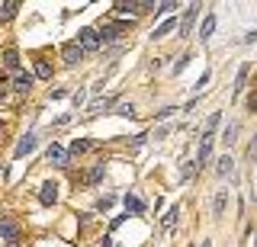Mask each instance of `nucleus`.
Masks as SVG:
<instances>
[{"mask_svg": "<svg viewBox=\"0 0 257 247\" xmlns=\"http://www.w3.org/2000/svg\"><path fill=\"white\" fill-rule=\"evenodd\" d=\"M77 42H80V49H84V52H96V49L103 45V36L96 33L93 26H84V29L77 33Z\"/></svg>", "mask_w": 257, "mask_h": 247, "instance_id": "f257e3e1", "label": "nucleus"}, {"mask_svg": "<svg viewBox=\"0 0 257 247\" xmlns=\"http://www.w3.org/2000/svg\"><path fill=\"white\" fill-rule=\"evenodd\" d=\"M84 49H80V42H77V39H74V42H64L61 45V58H64V65H71V68H74V65H80V61H84Z\"/></svg>", "mask_w": 257, "mask_h": 247, "instance_id": "f03ea898", "label": "nucleus"}, {"mask_svg": "<svg viewBox=\"0 0 257 247\" xmlns=\"http://www.w3.org/2000/svg\"><path fill=\"white\" fill-rule=\"evenodd\" d=\"M0 237L10 241V244H20V225L10 221V218H4V221H0Z\"/></svg>", "mask_w": 257, "mask_h": 247, "instance_id": "7ed1b4c3", "label": "nucleus"}, {"mask_svg": "<svg viewBox=\"0 0 257 247\" xmlns=\"http://www.w3.org/2000/svg\"><path fill=\"white\" fill-rule=\"evenodd\" d=\"M45 157H48V164H55V167H68V151L61 145H52L45 151Z\"/></svg>", "mask_w": 257, "mask_h": 247, "instance_id": "20e7f679", "label": "nucleus"}, {"mask_svg": "<svg viewBox=\"0 0 257 247\" xmlns=\"http://www.w3.org/2000/svg\"><path fill=\"white\" fill-rule=\"evenodd\" d=\"M39 199H42V205H55L58 202V183H42V193H39Z\"/></svg>", "mask_w": 257, "mask_h": 247, "instance_id": "39448f33", "label": "nucleus"}, {"mask_svg": "<svg viewBox=\"0 0 257 247\" xmlns=\"http://www.w3.org/2000/svg\"><path fill=\"white\" fill-rule=\"evenodd\" d=\"M29 87H32V74H26V71H16V74H13V90L16 93H29Z\"/></svg>", "mask_w": 257, "mask_h": 247, "instance_id": "423d86ee", "label": "nucleus"}, {"mask_svg": "<svg viewBox=\"0 0 257 247\" xmlns=\"http://www.w3.org/2000/svg\"><path fill=\"white\" fill-rule=\"evenodd\" d=\"M112 103H116V97H106V100H96V103H90V106H87V119H93V116H100V113H106V109L112 106Z\"/></svg>", "mask_w": 257, "mask_h": 247, "instance_id": "0eeeda50", "label": "nucleus"}, {"mask_svg": "<svg viewBox=\"0 0 257 247\" xmlns=\"http://www.w3.org/2000/svg\"><path fill=\"white\" fill-rule=\"evenodd\" d=\"M199 10H203L199 4H190V7H187V17H183V23H180V36H187V33H190V26H193V20L199 17Z\"/></svg>", "mask_w": 257, "mask_h": 247, "instance_id": "6e6552de", "label": "nucleus"}, {"mask_svg": "<svg viewBox=\"0 0 257 247\" xmlns=\"http://www.w3.org/2000/svg\"><path fill=\"white\" fill-rule=\"evenodd\" d=\"M36 145H39V141H36V135H26V138H23L20 145H16L13 154H16V157H26V154H32V151H36Z\"/></svg>", "mask_w": 257, "mask_h": 247, "instance_id": "1a4fd4ad", "label": "nucleus"}, {"mask_svg": "<svg viewBox=\"0 0 257 247\" xmlns=\"http://www.w3.org/2000/svg\"><path fill=\"white\" fill-rule=\"evenodd\" d=\"M212 33H215V17L209 13V17L199 23V39H203V42H209V39H212Z\"/></svg>", "mask_w": 257, "mask_h": 247, "instance_id": "9d476101", "label": "nucleus"}, {"mask_svg": "<svg viewBox=\"0 0 257 247\" xmlns=\"http://www.w3.org/2000/svg\"><path fill=\"white\" fill-rule=\"evenodd\" d=\"M177 218H180V205H174V209H167V215H164V231H174L177 228Z\"/></svg>", "mask_w": 257, "mask_h": 247, "instance_id": "9b49d317", "label": "nucleus"}, {"mask_svg": "<svg viewBox=\"0 0 257 247\" xmlns=\"http://www.w3.org/2000/svg\"><path fill=\"white\" fill-rule=\"evenodd\" d=\"M225 202H228V189H219L212 199V215H222L225 212Z\"/></svg>", "mask_w": 257, "mask_h": 247, "instance_id": "f8f14e48", "label": "nucleus"}, {"mask_svg": "<svg viewBox=\"0 0 257 247\" xmlns=\"http://www.w3.org/2000/svg\"><path fill=\"white\" fill-rule=\"evenodd\" d=\"M122 202H125V212H132V215H142L145 212V202H142L139 196H125Z\"/></svg>", "mask_w": 257, "mask_h": 247, "instance_id": "ddd939ff", "label": "nucleus"}, {"mask_svg": "<svg viewBox=\"0 0 257 247\" xmlns=\"http://www.w3.org/2000/svg\"><path fill=\"white\" fill-rule=\"evenodd\" d=\"M16 10H20V4H16V0H7V4H0V20H13Z\"/></svg>", "mask_w": 257, "mask_h": 247, "instance_id": "4468645a", "label": "nucleus"}, {"mask_svg": "<svg viewBox=\"0 0 257 247\" xmlns=\"http://www.w3.org/2000/svg\"><path fill=\"white\" fill-rule=\"evenodd\" d=\"M122 23H116V26H103V42H112V39H119V33H122Z\"/></svg>", "mask_w": 257, "mask_h": 247, "instance_id": "2eb2a0df", "label": "nucleus"}, {"mask_svg": "<svg viewBox=\"0 0 257 247\" xmlns=\"http://www.w3.org/2000/svg\"><path fill=\"white\" fill-rule=\"evenodd\" d=\"M177 26V20H164V23H161V26L155 29V33H151V39H164L167 33H171V29Z\"/></svg>", "mask_w": 257, "mask_h": 247, "instance_id": "dca6fc26", "label": "nucleus"}, {"mask_svg": "<svg viewBox=\"0 0 257 247\" xmlns=\"http://www.w3.org/2000/svg\"><path fill=\"white\" fill-rule=\"evenodd\" d=\"M4 61H7V68L20 71V55H16V49H7V52H4Z\"/></svg>", "mask_w": 257, "mask_h": 247, "instance_id": "f3484780", "label": "nucleus"}, {"mask_svg": "<svg viewBox=\"0 0 257 247\" xmlns=\"http://www.w3.org/2000/svg\"><path fill=\"white\" fill-rule=\"evenodd\" d=\"M36 77L48 81V77H52V65H48V61H36Z\"/></svg>", "mask_w": 257, "mask_h": 247, "instance_id": "a211bd4d", "label": "nucleus"}, {"mask_svg": "<svg viewBox=\"0 0 257 247\" xmlns=\"http://www.w3.org/2000/svg\"><path fill=\"white\" fill-rule=\"evenodd\" d=\"M231 154H225V157H219V177H228V170H231Z\"/></svg>", "mask_w": 257, "mask_h": 247, "instance_id": "6ab92c4d", "label": "nucleus"}, {"mask_svg": "<svg viewBox=\"0 0 257 247\" xmlns=\"http://www.w3.org/2000/svg\"><path fill=\"white\" fill-rule=\"evenodd\" d=\"M100 177H103V164H93L90 170H87V177H84V180H87V183H96Z\"/></svg>", "mask_w": 257, "mask_h": 247, "instance_id": "aec40b11", "label": "nucleus"}, {"mask_svg": "<svg viewBox=\"0 0 257 247\" xmlns=\"http://www.w3.org/2000/svg\"><path fill=\"white\" fill-rule=\"evenodd\" d=\"M116 116L132 119V116H135V106H132V103H119V106H116Z\"/></svg>", "mask_w": 257, "mask_h": 247, "instance_id": "412c9836", "label": "nucleus"}, {"mask_svg": "<svg viewBox=\"0 0 257 247\" xmlns=\"http://www.w3.org/2000/svg\"><path fill=\"white\" fill-rule=\"evenodd\" d=\"M93 145L90 141H74V145H71V154H84V151H90Z\"/></svg>", "mask_w": 257, "mask_h": 247, "instance_id": "4be33fe9", "label": "nucleus"}, {"mask_svg": "<svg viewBox=\"0 0 257 247\" xmlns=\"http://www.w3.org/2000/svg\"><path fill=\"white\" fill-rule=\"evenodd\" d=\"M244 81H247V65H244V68L238 71V81H235V93L241 90V84H244Z\"/></svg>", "mask_w": 257, "mask_h": 247, "instance_id": "5701e85b", "label": "nucleus"}, {"mask_svg": "<svg viewBox=\"0 0 257 247\" xmlns=\"http://www.w3.org/2000/svg\"><path fill=\"white\" fill-rule=\"evenodd\" d=\"M235 135H238V129H235V125H228L225 135H222V141H228V145H231V141H235Z\"/></svg>", "mask_w": 257, "mask_h": 247, "instance_id": "b1692460", "label": "nucleus"}, {"mask_svg": "<svg viewBox=\"0 0 257 247\" xmlns=\"http://www.w3.org/2000/svg\"><path fill=\"white\" fill-rule=\"evenodd\" d=\"M209 81H212V74H209V71H206V74H203V77H199V81H196V90H206V87H209Z\"/></svg>", "mask_w": 257, "mask_h": 247, "instance_id": "393cba45", "label": "nucleus"}, {"mask_svg": "<svg viewBox=\"0 0 257 247\" xmlns=\"http://www.w3.org/2000/svg\"><path fill=\"white\" fill-rule=\"evenodd\" d=\"M193 170H196V164H187V167H183V173H180V180H183V183H187V180L193 177Z\"/></svg>", "mask_w": 257, "mask_h": 247, "instance_id": "a878e982", "label": "nucleus"}, {"mask_svg": "<svg viewBox=\"0 0 257 247\" xmlns=\"http://www.w3.org/2000/svg\"><path fill=\"white\" fill-rule=\"evenodd\" d=\"M171 10H177V4H158V17H161V13H171Z\"/></svg>", "mask_w": 257, "mask_h": 247, "instance_id": "bb28decb", "label": "nucleus"}, {"mask_svg": "<svg viewBox=\"0 0 257 247\" xmlns=\"http://www.w3.org/2000/svg\"><path fill=\"white\" fill-rule=\"evenodd\" d=\"M187 61H190V55H183V58H180V61H177V65H174V74H180V71L187 68Z\"/></svg>", "mask_w": 257, "mask_h": 247, "instance_id": "cd10ccee", "label": "nucleus"}, {"mask_svg": "<svg viewBox=\"0 0 257 247\" xmlns=\"http://www.w3.org/2000/svg\"><path fill=\"white\" fill-rule=\"evenodd\" d=\"M251 151H254V154H257V135H254V145H251Z\"/></svg>", "mask_w": 257, "mask_h": 247, "instance_id": "c85d7f7f", "label": "nucleus"}, {"mask_svg": "<svg viewBox=\"0 0 257 247\" xmlns=\"http://www.w3.org/2000/svg\"><path fill=\"white\" fill-rule=\"evenodd\" d=\"M0 135H4V122H0Z\"/></svg>", "mask_w": 257, "mask_h": 247, "instance_id": "c756f323", "label": "nucleus"}, {"mask_svg": "<svg viewBox=\"0 0 257 247\" xmlns=\"http://www.w3.org/2000/svg\"><path fill=\"white\" fill-rule=\"evenodd\" d=\"M10 247H20V244H10Z\"/></svg>", "mask_w": 257, "mask_h": 247, "instance_id": "7c9ffc66", "label": "nucleus"}, {"mask_svg": "<svg viewBox=\"0 0 257 247\" xmlns=\"http://www.w3.org/2000/svg\"><path fill=\"white\" fill-rule=\"evenodd\" d=\"M254 247H257V237H254Z\"/></svg>", "mask_w": 257, "mask_h": 247, "instance_id": "2f4dec72", "label": "nucleus"}]
</instances>
